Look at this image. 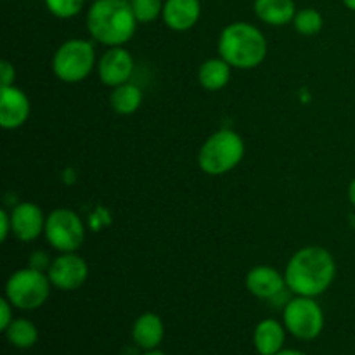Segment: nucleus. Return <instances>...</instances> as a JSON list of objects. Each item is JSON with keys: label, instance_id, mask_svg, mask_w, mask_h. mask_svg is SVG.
<instances>
[{"label": "nucleus", "instance_id": "obj_1", "mask_svg": "<svg viewBox=\"0 0 355 355\" xmlns=\"http://www.w3.org/2000/svg\"><path fill=\"white\" fill-rule=\"evenodd\" d=\"M336 262L322 246H305L286 263L284 279L288 290L300 297H319L333 284Z\"/></svg>", "mask_w": 355, "mask_h": 355}, {"label": "nucleus", "instance_id": "obj_2", "mask_svg": "<svg viewBox=\"0 0 355 355\" xmlns=\"http://www.w3.org/2000/svg\"><path fill=\"white\" fill-rule=\"evenodd\" d=\"M134 10L128 0H94L87 10L90 37L107 47H121L137 30Z\"/></svg>", "mask_w": 355, "mask_h": 355}, {"label": "nucleus", "instance_id": "obj_3", "mask_svg": "<svg viewBox=\"0 0 355 355\" xmlns=\"http://www.w3.org/2000/svg\"><path fill=\"white\" fill-rule=\"evenodd\" d=\"M218 54L236 69H253L267 55V40L253 24L238 21L222 30L218 37Z\"/></svg>", "mask_w": 355, "mask_h": 355}, {"label": "nucleus", "instance_id": "obj_4", "mask_svg": "<svg viewBox=\"0 0 355 355\" xmlns=\"http://www.w3.org/2000/svg\"><path fill=\"white\" fill-rule=\"evenodd\" d=\"M245 142L234 130L222 128L205 141L198 153L200 168L208 175H224L241 163Z\"/></svg>", "mask_w": 355, "mask_h": 355}, {"label": "nucleus", "instance_id": "obj_5", "mask_svg": "<svg viewBox=\"0 0 355 355\" xmlns=\"http://www.w3.org/2000/svg\"><path fill=\"white\" fill-rule=\"evenodd\" d=\"M96 66V51L89 40L71 38L55 51L52 58V71L61 82L78 83L92 73Z\"/></svg>", "mask_w": 355, "mask_h": 355}, {"label": "nucleus", "instance_id": "obj_6", "mask_svg": "<svg viewBox=\"0 0 355 355\" xmlns=\"http://www.w3.org/2000/svg\"><path fill=\"white\" fill-rule=\"evenodd\" d=\"M51 279L37 269H19L7 279L6 297L21 311H35L47 302L51 295Z\"/></svg>", "mask_w": 355, "mask_h": 355}, {"label": "nucleus", "instance_id": "obj_7", "mask_svg": "<svg viewBox=\"0 0 355 355\" xmlns=\"http://www.w3.org/2000/svg\"><path fill=\"white\" fill-rule=\"evenodd\" d=\"M283 322L295 338L314 340L324 328V314L314 298L297 295L284 305Z\"/></svg>", "mask_w": 355, "mask_h": 355}, {"label": "nucleus", "instance_id": "obj_8", "mask_svg": "<svg viewBox=\"0 0 355 355\" xmlns=\"http://www.w3.org/2000/svg\"><path fill=\"white\" fill-rule=\"evenodd\" d=\"M44 234L49 245L61 253H75L85 241L82 218L69 208H58L49 214Z\"/></svg>", "mask_w": 355, "mask_h": 355}, {"label": "nucleus", "instance_id": "obj_9", "mask_svg": "<svg viewBox=\"0 0 355 355\" xmlns=\"http://www.w3.org/2000/svg\"><path fill=\"white\" fill-rule=\"evenodd\" d=\"M52 286L61 291H75L83 286L89 277V266L82 257L75 253H62L55 260H52L47 270Z\"/></svg>", "mask_w": 355, "mask_h": 355}, {"label": "nucleus", "instance_id": "obj_10", "mask_svg": "<svg viewBox=\"0 0 355 355\" xmlns=\"http://www.w3.org/2000/svg\"><path fill=\"white\" fill-rule=\"evenodd\" d=\"M99 78L104 85L118 87L130 80L134 73V58L123 47H110L97 62Z\"/></svg>", "mask_w": 355, "mask_h": 355}, {"label": "nucleus", "instance_id": "obj_11", "mask_svg": "<svg viewBox=\"0 0 355 355\" xmlns=\"http://www.w3.org/2000/svg\"><path fill=\"white\" fill-rule=\"evenodd\" d=\"M30 99L16 85L0 89V125L6 130H14L26 123L30 116Z\"/></svg>", "mask_w": 355, "mask_h": 355}, {"label": "nucleus", "instance_id": "obj_12", "mask_svg": "<svg viewBox=\"0 0 355 355\" xmlns=\"http://www.w3.org/2000/svg\"><path fill=\"white\" fill-rule=\"evenodd\" d=\"M10 220H12V234L19 241L30 243L40 238L45 231V220L42 208L35 203H19L10 211Z\"/></svg>", "mask_w": 355, "mask_h": 355}, {"label": "nucleus", "instance_id": "obj_13", "mask_svg": "<svg viewBox=\"0 0 355 355\" xmlns=\"http://www.w3.org/2000/svg\"><path fill=\"white\" fill-rule=\"evenodd\" d=\"M284 286H286L284 274H279L274 267L259 266L253 267L246 274V288H248V291L253 297L262 298V300L276 298L277 295L283 293Z\"/></svg>", "mask_w": 355, "mask_h": 355}, {"label": "nucleus", "instance_id": "obj_14", "mask_svg": "<svg viewBox=\"0 0 355 355\" xmlns=\"http://www.w3.org/2000/svg\"><path fill=\"white\" fill-rule=\"evenodd\" d=\"M200 0H165L163 6V21L173 31H187L200 21Z\"/></svg>", "mask_w": 355, "mask_h": 355}, {"label": "nucleus", "instance_id": "obj_15", "mask_svg": "<svg viewBox=\"0 0 355 355\" xmlns=\"http://www.w3.org/2000/svg\"><path fill=\"white\" fill-rule=\"evenodd\" d=\"M165 336V324L162 318L153 312L139 315L132 326V340L144 350H156Z\"/></svg>", "mask_w": 355, "mask_h": 355}, {"label": "nucleus", "instance_id": "obj_16", "mask_svg": "<svg viewBox=\"0 0 355 355\" xmlns=\"http://www.w3.org/2000/svg\"><path fill=\"white\" fill-rule=\"evenodd\" d=\"M253 10L262 23L269 26H284L293 23L297 6L293 0H255Z\"/></svg>", "mask_w": 355, "mask_h": 355}, {"label": "nucleus", "instance_id": "obj_17", "mask_svg": "<svg viewBox=\"0 0 355 355\" xmlns=\"http://www.w3.org/2000/svg\"><path fill=\"white\" fill-rule=\"evenodd\" d=\"M284 329L281 322L276 319H263L257 324L253 333V343L257 352L260 355H276L283 350L284 345Z\"/></svg>", "mask_w": 355, "mask_h": 355}, {"label": "nucleus", "instance_id": "obj_18", "mask_svg": "<svg viewBox=\"0 0 355 355\" xmlns=\"http://www.w3.org/2000/svg\"><path fill=\"white\" fill-rule=\"evenodd\" d=\"M231 68L232 66L222 58L208 59L200 66L198 80L205 90H210V92L222 90L231 80Z\"/></svg>", "mask_w": 355, "mask_h": 355}, {"label": "nucleus", "instance_id": "obj_19", "mask_svg": "<svg viewBox=\"0 0 355 355\" xmlns=\"http://www.w3.org/2000/svg\"><path fill=\"white\" fill-rule=\"evenodd\" d=\"M111 107L118 114H132L139 110L142 103V90L134 83L127 82L123 85L114 87L110 97Z\"/></svg>", "mask_w": 355, "mask_h": 355}, {"label": "nucleus", "instance_id": "obj_20", "mask_svg": "<svg viewBox=\"0 0 355 355\" xmlns=\"http://www.w3.org/2000/svg\"><path fill=\"white\" fill-rule=\"evenodd\" d=\"M3 333H6L7 336V342H9L10 345L16 347V349H31V347L38 342L37 326L23 318L14 319V321L10 322L9 328Z\"/></svg>", "mask_w": 355, "mask_h": 355}, {"label": "nucleus", "instance_id": "obj_21", "mask_svg": "<svg viewBox=\"0 0 355 355\" xmlns=\"http://www.w3.org/2000/svg\"><path fill=\"white\" fill-rule=\"evenodd\" d=\"M322 24H324V19H322V14L318 9L305 7V9L297 10V14H295V30L300 35H305V37L319 33L322 30Z\"/></svg>", "mask_w": 355, "mask_h": 355}, {"label": "nucleus", "instance_id": "obj_22", "mask_svg": "<svg viewBox=\"0 0 355 355\" xmlns=\"http://www.w3.org/2000/svg\"><path fill=\"white\" fill-rule=\"evenodd\" d=\"M139 23H153L162 17L165 0H128Z\"/></svg>", "mask_w": 355, "mask_h": 355}, {"label": "nucleus", "instance_id": "obj_23", "mask_svg": "<svg viewBox=\"0 0 355 355\" xmlns=\"http://www.w3.org/2000/svg\"><path fill=\"white\" fill-rule=\"evenodd\" d=\"M44 2L49 12L59 19H69V17L78 16L85 6V0H44Z\"/></svg>", "mask_w": 355, "mask_h": 355}, {"label": "nucleus", "instance_id": "obj_24", "mask_svg": "<svg viewBox=\"0 0 355 355\" xmlns=\"http://www.w3.org/2000/svg\"><path fill=\"white\" fill-rule=\"evenodd\" d=\"M12 307L14 305L10 304L9 298H0V329H2V331H6L10 326V322L14 321Z\"/></svg>", "mask_w": 355, "mask_h": 355}, {"label": "nucleus", "instance_id": "obj_25", "mask_svg": "<svg viewBox=\"0 0 355 355\" xmlns=\"http://www.w3.org/2000/svg\"><path fill=\"white\" fill-rule=\"evenodd\" d=\"M51 259H49L47 253L44 252H35L33 255H31V260H30V266L31 269H37L40 270V272H45V270H49V267H51Z\"/></svg>", "mask_w": 355, "mask_h": 355}, {"label": "nucleus", "instance_id": "obj_26", "mask_svg": "<svg viewBox=\"0 0 355 355\" xmlns=\"http://www.w3.org/2000/svg\"><path fill=\"white\" fill-rule=\"evenodd\" d=\"M0 76H2V87L14 85L16 71H14V66L9 61H2V64H0Z\"/></svg>", "mask_w": 355, "mask_h": 355}, {"label": "nucleus", "instance_id": "obj_27", "mask_svg": "<svg viewBox=\"0 0 355 355\" xmlns=\"http://www.w3.org/2000/svg\"><path fill=\"white\" fill-rule=\"evenodd\" d=\"M12 232V220H10V214L6 210L0 211V241H6L7 236Z\"/></svg>", "mask_w": 355, "mask_h": 355}, {"label": "nucleus", "instance_id": "obj_28", "mask_svg": "<svg viewBox=\"0 0 355 355\" xmlns=\"http://www.w3.org/2000/svg\"><path fill=\"white\" fill-rule=\"evenodd\" d=\"M349 200L355 208V179L352 180V182H350V186H349Z\"/></svg>", "mask_w": 355, "mask_h": 355}, {"label": "nucleus", "instance_id": "obj_29", "mask_svg": "<svg viewBox=\"0 0 355 355\" xmlns=\"http://www.w3.org/2000/svg\"><path fill=\"white\" fill-rule=\"evenodd\" d=\"M276 355H307V354L300 352V350H291V349H288V350H281V352H277Z\"/></svg>", "mask_w": 355, "mask_h": 355}, {"label": "nucleus", "instance_id": "obj_30", "mask_svg": "<svg viewBox=\"0 0 355 355\" xmlns=\"http://www.w3.org/2000/svg\"><path fill=\"white\" fill-rule=\"evenodd\" d=\"M343 3H345L347 9L354 10V12H355V0H343Z\"/></svg>", "mask_w": 355, "mask_h": 355}, {"label": "nucleus", "instance_id": "obj_31", "mask_svg": "<svg viewBox=\"0 0 355 355\" xmlns=\"http://www.w3.org/2000/svg\"><path fill=\"white\" fill-rule=\"evenodd\" d=\"M142 355H165V354H163V352H158V350H148V352L142 354Z\"/></svg>", "mask_w": 355, "mask_h": 355}]
</instances>
